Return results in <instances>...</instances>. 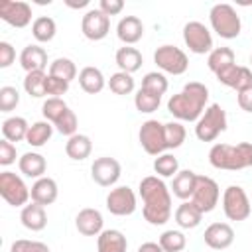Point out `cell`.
Returning <instances> with one entry per match:
<instances>
[{
    "mask_svg": "<svg viewBox=\"0 0 252 252\" xmlns=\"http://www.w3.org/2000/svg\"><path fill=\"white\" fill-rule=\"evenodd\" d=\"M234 51L230 49V47H215L211 53H209V57H207V67L215 73V75H219L220 71H224V69H228L230 65H234Z\"/></svg>",
    "mask_w": 252,
    "mask_h": 252,
    "instance_id": "31",
    "label": "cell"
},
{
    "mask_svg": "<svg viewBox=\"0 0 252 252\" xmlns=\"http://www.w3.org/2000/svg\"><path fill=\"white\" fill-rule=\"evenodd\" d=\"M20 104V93L16 87H2L0 89V112H12Z\"/></svg>",
    "mask_w": 252,
    "mask_h": 252,
    "instance_id": "43",
    "label": "cell"
},
{
    "mask_svg": "<svg viewBox=\"0 0 252 252\" xmlns=\"http://www.w3.org/2000/svg\"><path fill=\"white\" fill-rule=\"evenodd\" d=\"M16 61V49L8 41H0V69H8Z\"/></svg>",
    "mask_w": 252,
    "mask_h": 252,
    "instance_id": "48",
    "label": "cell"
},
{
    "mask_svg": "<svg viewBox=\"0 0 252 252\" xmlns=\"http://www.w3.org/2000/svg\"><path fill=\"white\" fill-rule=\"evenodd\" d=\"M175 222L179 228H195L201 224L203 213L191 203V201H183L177 209H175Z\"/></svg>",
    "mask_w": 252,
    "mask_h": 252,
    "instance_id": "29",
    "label": "cell"
},
{
    "mask_svg": "<svg viewBox=\"0 0 252 252\" xmlns=\"http://www.w3.org/2000/svg\"><path fill=\"white\" fill-rule=\"evenodd\" d=\"M183 41L189 47V51L195 55H205L215 49L213 35L209 32V28L201 22H187L183 26Z\"/></svg>",
    "mask_w": 252,
    "mask_h": 252,
    "instance_id": "11",
    "label": "cell"
},
{
    "mask_svg": "<svg viewBox=\"0 0 252 252\" xmlns=\"http://www.w3.org/2000/svg\"><path fill=\"white\" fill-rule=\"evenodd\" d=\"M159 102H161V96L158 94H152L144 89H140L134 96V104H136V110L142 112V114H152L159 108Z\"/></svg>",
    "mask_w": 252,
    "mask_h": 252,
    "instance_id": "40",
    "label": "cell"
},
{
    "mask_svg": "<svg viewBox=\"0 0 252 252\" xmlns=\"http://www.w3.org/2000/svg\"><path fill=\"white\" fill-rule=\"evenodd\" d=\"M81 32L91 41H100L110 32V18L98 8H91L81 20Z\"/></svg>",
    "mask_w": 252,
    "mask_h": 252,
    "instance_id": "12",
    "label": "cell"
},
{
    "mask_svg": "<svg viewBox=\"0 0 252 252\" xmlns=\"http://www.w3.org/2000/svg\"><path fill=\"white\" fill-rule=\"evenodd\" d=\"M30 195H32V201L41 205V207H47L51 203H55L57 195H59V189H57V183L55 179L51 177H39L33 181L32 189H30Z\"/></svg>",
    "mask_w": 252,
    "mask_h": 252,
    "instance_id": "19",
    "label": "cell"
},
{
    "mask_svg": "<svg viewBox=\"0 0 252 252\" xmlns=\"http://www.w3.org/2000/svg\"><path fill=\"white\" fill-rule=\"evenodd\" d=\"M67 108H69V106H67V102H65L63 98H47V100L43 102V106H41V114H43V118H45L47 122L55 124V122L65 114Z\"/></svg>",
    "mask_w": 252,
    "mask_h": 252,
    "instance_id": "42",
    "label": "cell"
},
{
    "mask_svg": "<svg viewBox=\"0 0 252 252\" xmlns=\"http://www.w3.org/2000/svg\"><path fill=\"white\" fill-rule=\"evenodd\" d=\"M20 220L22 224L32 230V232H37V230H43L45 224H47V215H45V207L37 205V203H30L26 207H22V213H20Z\"/></svg>",
    "mask_w": 252,
    "mask_h": 252,
    "instance_id": "22",
    "label": "cell"
},
{
    "mask_svg": "<svg viewBox=\"0 0 252 252\" xmlns=\"http://www.w3.org/2000/svg\"><path fill=\"white\" fill-rule=\"evenodd\" d=\"M138 140H140V146L144 148V152L150 156L158 158L167 150L165 148V128L158 120H146L140 126Z\"/></svg>",
    "mask_w": 252,
    "mask_h": 252,
    "instance_id": "10",
    "label": "cell"
},
{
    "mask_svg": "<svg viewBox=\"0 0 252 252\" xmlns=\"http://www.w3.org/2000/svg\"><path fill=\"white\" fill-rule=\"evenodd\" d=\"M128 240L116 228H106L96 236V252H126Z\"/></svg>",
    "mask_w": 252,
    "mask_h": 252,
    "instance_id": "23",
    "label": "cell"
},
{
    "mask_svg": "<svg viewBox=\"0 0 252 252\" xmlns=\"http://www.w3.org/2000/svg\"><path fill=\"white\" fill-rule=\"evenodd\" d=\"M45 91L49 94V98H61L67 91H69V83L59 79V77H53L47 73V85H45Z\"/></svg>",
    "mask_w": 252,
    "mask_h": 252,
    "instance_id": "46",
    "label": "cell"
},
{
    "mask_svg": "<svg viewBox=\"0 0 252 252\" xmlns=\"http://www.w3.org/2000/svg\"><path fill=\"white\" fill-rule=\"evenodd\" d=\"M222 211L228 220H246L250 217L252 205L246 191L240 185H228L222 193Z\"/></svg>",
    "mask_w": 252,
    "mask_h": 252,
    "instance_id": "6",
    "label": "cell"
},
{
    "mask_svg": "<svg viewBox=\"0 0 252 252\" xmlns=\"http://www.w3.org/2000/svg\"><path fill=\"white\" fill-rule=\"evenodd\" d=\"M195 185H197V173L191 169H181V171H177V175L171 181V191L177 199L187 201V199H191Z\"/></svg>",
    "mask_w": 252,
    "mask_h": 252,
    "instance_id": "26",
    "label": "cell"
},
{
    "mask_svg": "<svg viewBox=\"0 0 252 252\" xmlns=\"http://www.w3.org/2000/svg\"><path fill=\"white\" fill-rule=\"evenodd\" d=\"M16 161V146L8 142L6 138L0 140V165H10Z\"/></svg>",
    "mask_w": 252,
    "mask_h": 252,
    "instance_id": "47",
    "label": "cell"
},
{
    "mask_svg": "<svg viewBox=\"0 0 252 252\" xmlns=\"http://www.w3.org/2000/svg\"><path fill=\"white\" fill-rule=\"evenodd\" d=\"M114 59H116L118 69H120V71H124V73H130V75H132V73H136V71L142 67V63H144L142 53H140L136 47H130V45L120 47V49L116 51Z\"/></svg>",
    "mask_w": 252,
    "mask_h": 252,
    "instance_id": "28",
    "label": "cell"
},
{
    "mask_svg": "<svg viewBox=\"0 0 252 252\" xmlns=\"http://www.w3.org/2000/svg\"><path fill=\"white\" fill-rule=\"evenodd\" d=\"M10 252H51V250H49V246H47L45 242L20 238V240H14V242H12Z\"/></svg>",
    "mask_w": 252,
    "mask_h": 252,
    "instance_id": "45",
    "label": "cell"
},
{
    "mask_svg": "<svg viewBox=\"0 0 252 252\" xmlns=\"http://www.w3.org/2000/svg\"><path fill=\"white\" fill-rule=\"evenodd\" d=\"M250 63H252V55H250Z\"/></svg>",
    "mask_w": 252,
    "mask_h": 252,
    "instance_id": "53",
    "label": "cell"
},
{
    "mask_svg": "<svg viewBox=\"0 0 252 252\" xmlns=\"http://www.w3.org/2000/svg\"><path fill=\"white\" fill-rule=\"evenodd\" d=\"M207 100H209V89L199 81H191L177 94L169 96L167 110L177 120L197 122L207 108Z\"/></svg>",
    "mask_w": 252,
    "mask_h": 252,
    "instance_id": "2",
    "label": "cell"
},
{
    "mask_svg": "<svg viewBox=\"0 0 252 252\" xmlns=\"http://www.w3.org/2000/svg\"><path fill=\"white\" fill-rule=\"evenodd\" d=\"M0 18L12 28H26L32 22V6L22 0H2Z\"/></svg>",
    "mask_w": 252,
    "mask_h": 252,
    "instance_id": "15",
    "label": "cell"
},
{
    "mask_svg": "<svg viewBox=\"0 0 252 252\" xmlns=\"http://www.w3.org/2000/svg\"><path fill=\"white\" fill-rule=\"evenodd\" d=\"M69 8H85V6H89V0H81V2H71V0H67L65 2Z\"/></svg>",
    "mask_w": 252,
    "mask_h": 252,
    "instance_id": "52",
    "label": "cell"
},
{
    "mask_svg": "<svg viewBox=\"0 0 252 252\" xmlns=\"http://www.w3.org/2000/svg\"><path fill=\"white\" fill-rule=\"evenodd\" d=\"M219 197H220L219 183H217L213 177L197 175V185H195V191H193V195H191L189 201H191L203 215L215 211V207L219 205Z\"/></svg>",
    "mask_w": 252,
    "mask_h": 252,
    "instance_id": "9",
    "label": "cell"
},
{
    "mask_svg": "<svg viewBox=\"0 0 252 252\" xmlns=\"http://www.w3.org/2000/svg\"><path fill=\"white\" fill-rule=\"evenodd\" d=\"M98 10L104 12L110 18V16H116V14H120L124 10V2L122 0H100L98 2Z\"/></svg>",
    "mask_w": 252,
    "mask_h": 252,
    "instance_id": "49",
    "label": "cell"
},
{
    "mask_svg": "<svg viewBox=\"0 0 252 252\" xmlns=\"http://www.w3.org/2000/svg\"><path fill=\"white\" fill-rule=\"evenodd\" d=\"M116 35L122 43L126 45H134L142 39L144 35V24L138 16H124L118 26H116Z\"/></svg>",
    "mask_w": 252,
    "mask_h": 252,
    "instance_id": "20",
    "label": "cell"
},
{
    "mask_svg": "<svg viewBox=\"0 0 252 252\" xmlns=\"http://www.w3.org/2000/svg\"><path fill=\"white\" fill-rule=\"evenodd\" d=\"M79 85L85 93L89 94H98L104 85H106V79L102 75V71L98 67H93V65H87L79 71Z\"/></svg>",
    "mask_w": 252,
    "mask_h": 252,
    "instance_id": "24",
    "label": "cell"
},
{
    "mask_svg": "<svg viewBox=\"0 0 252 252\" xmlns=\"http://www.w3.org/2000/svg\"><path fill=\"white\" fill-rule=\"evenodd\" d=\"M55 32H57V26H55V20L49 18V16H39L33 20L32 24V35L35 37V41L39 43H47L55 37Z\"/></svg>",
    "mask_w": 252,
    "mask_h": 252,
    "instance_id": "33",
    "label": "cell"
},
{
    "mask_svg": "<svg viewBox=\"0 0 252 252\" xmlns=\"http://www.w3.org/2000/svg\"><path fill=\"white\" fill-rule=\"evenodd\" d=\"M51 136H53V124L47 122V120H39V122L30 124L26 142L30 146H33V148H41L51 140Z\"/></svg>",
    "mask_w": 252,
    "mask_h": 252,
    "instance_id": "32",
    "label": "cell"
},
{
    "mask_svg": "<svg viewBox=\"0 0 252 252\" xmlns=\"http://www.w3.org/2000/svg\"><path fill=\"white\" fill-rule=\"evenodd\" d=\"M140 197H142V215L144 219L154 224L161 226L171 219V193L163 179L158 175H148L140 181Z\"/></svg>",
    "mask_w": 252,
    "mask_h": 252,
    "instance_id": "1",
    "label": "cell"
},
{
    "mask_svg": "<svg viewBox=\"0 0 252 252\" xmlns=\"http://www.w3.org/2000/svg\"><path fill=\"white\" fill-rule=\"evenodd\" d=\"M0 195L2 199L12 205V207H26L28 201L32 199L28 185L24 179L12 171H2L0 173Z\"/></svg>",
    "mask_w": 252,
    "mask_h": 252,
    "instance_id": "7",
    "label": "cell"
},
{
    "mask_svg": "<svg viewBox=\"0 0 252 252\" xmlns=\"http://www.w3.org/2000/svg\"><path fill=\"white\" fill-rule=\"evenodd\" d=\"M236 100H238V106H240L244 112H252V87L240 91L238 96H236Z\"/></svg>",
    "mask_w": 252,
    "mask_h": 252,
    "instance_id": "50",
    "label": "cell"
},
{
    "mask_svg": "<svg viewBox=\"0 0 252 252\" xmlns=\"http://www.w3.org/2000/svg\"><path fill=\"white\" fill-rule=\"evenodd\" d=\"M228 126L226 120V112L220 104L213 102L205 108V112L201 114V118L195 124V136L201 142H215Z\"/></svg>",
    "mask_w": 252,
    "mask_h": 252,
    "instance_id": "5",
    "label": "cell"
},
{
    "mask_svg": "<svg viewBox=\"0 0 252 252\" xmlns=\"http://www.w3.org/2000/svg\"><path fill=\"white\" fill-rule=\"evenodd\" d=\"M91 152H93V142L87 134H73L65 144V154L75 161L87 159Z\"/></svg>",
    "mask_w": 252,
    "mask_h": 252,
    "instance_id": "27",
    "label": "cell"
},
{
    "mask_svg": "<svg viewBox=\"0 0 252 252\" xmlns=\"http://www.w3.org/2000/svg\"><path fill=\"white\" fill-rule=\"evenodd\" d=\"M120 173H122V167L120 163L114 159V158H108V156H102V158H96L91 165V177L96 185L100 187H110L114 185L118 179H120Z\"/></svg>",
    "mask_w": 252,
    "mask_h": 252,
    "instance_id": "14",
    "label": "cell"
},
{
    "mask_svg": "<svg viewBox=\"0 0 252 252\" xmlns=\"http://www.w3.org/2000/svg\"><path fill=\"white\" fill-rule=\"evenodd\" d=\"M154 171L159 177H175L179 171V161L171 154H161L154 159Z\"/></svg>",
    "mask_w": 252,
    "mask_h": 252,
    "instance_id": "39",
    "label": "cell"
},
{
    "mask_svg": "<svg viewBox=\"0 0 252 252\" xmlns=\"http://www.w3.org/2000/svg\"><path fill=\"white\" fill-rule=\"evenodd\" d=\"M138 252H163L159 242H144L138 246Z\"/></svg>",
    "mask_w": 252,
    "mask_h": 252,
    "instance_id": "51",
    "label": "cell"
},
{
    "mask_svg": "<svg viewBox=\"0 0 252 252\" xmlns=\"http://www.w3.org/2000/svg\"><path fill=\"white\" fill-rule=\"evenodd\" d=\"M217 79H219V83H222V85L234 89L236 93H240V91L252 87V71H250L248 67L236 65V63L230 65L228 69L220 71V73L217 75Z\"/></svg>",
    "mask_w": 252,
    "mask_h": 252,
    "instance_id": "18",
    "label": "cell"
},
{
    "mask_svg": "<svg viewBox=\"0 0 252 252\" xmlns=\"http://www.w3.org/2000/svg\"><path fill=\"white\" fill-rule=\"evenodd\" d=\"M49 75L59 77V79L71 83L77 77V65L69 57H57V59H53L49 63Z\"/></svg>",
    "mask_w": 252,
    "mask_h": 252,
    "instance_id": "35",
    "label": "cell"
},
{
    "mask_svg": "<svg viewBox=\"0 0 252 252\" xmlns=\"http://www.w3.org/2000/svg\"><path fill=\"white\" fill-rule=\"evenodd\" d=\"M203 240L213 250H224L234 242V230L228 222H213L205 228Z\"/></svg>",
    "mask_w": 252,
    "mask_h": 252,
    "instance_id": "16",
    "label": "cell"
},
{
    "mask_svg": "<svg viewBox=\"0 0 252 252\" xmlns=\"http://www.w3.org/2000/svg\"><path fill=\"white\" fill-rule=\"evenodd\" d=\"M45 85H47V73L45 71H32V73H26V79H24V89L30 96L33 98H41L47 94L45 91Z\"/></svg>",
    "mask_w": 252,
    "mask_h": 252,
    "instance_id": "34",
    "label": "cell"
},
{
    "mask_svg": "<svg viewBox=\"0 0 252 252\" xmlns=\"http://www.w3.org/2000/svg\"><path fill=\"white\" fill-rule=\"evenodd\" d=\"M18 167L20 171L26 175V177H32V179H39L43 177L45 169H47V161L41 154L37 152H26L20 159H18Z\"/></svg>",
    "mask_w": 252,
    "mask_h": 252,
    "instance_id": "25",
    "label": "cell"
},
{
    "mask_svg": "<svg viewBox=\"0 0 252 252\" xmlns=\"http://www.w3.org/2000/svg\"><path fill=\"white\" fill-rule=\"evenodd\" d=\"M28 130H30V124L24 116H10L2 122V136L12 144L26 140Z\"/></svg>",
    "mask_w": 252,
    "mask_h": 252,
    "instance_id": "30",
    "label": "cell"
},
{
    "mask_svg": "<svg viewBox=\"0 0 252 252\" xmlns=\"http://www.w3.org/2000/svg\"><path fill=\"white\" fill-rule=\"evenodd\" d=\"M167 87H169V83H167V79H165L163 73L150 71V73L144 75V79H142V87H140V89H144V91H148V93H152V94L161 96V94H165Z\"/></svg>",
    "mask_w": 252,
    "mask_h": 252,
    "instance_id": "37",
    "label": "cell"
},
{
    "mask_svg": "<svg viewBox=\"0 0 252 252\" xmlns=\"http://www.w3.org/2000/svg\"><path fill=\"white\" fill-rule=\"evenodd\" d=\"M102 224H104L102 213L98 209H93V207L81 209L75 217V226L83 236H98L104 230Z\"/></svg>",
    "mask_w": 252,
    "mask_h": 252,
    "instance_id": "17",
    "label": "cell"
},
{
    "mask_svg": "<svg viewBox=\"0 0 252 252\" xmlns=\"http://www.w3.org/2000/svg\"><path fill=\"white\" fill-rule=\"evenodd\" d=\"M20 65L26 73L43 71L47 67V51L43 47H39L37 43H30L20 53Z\"/></svg>",
    "mask_w": 252,
    "mask_h": 252,
    "instance_id": "21",
    "label": "cell"
},
{
    "mask_svg": "<svg viewBox=\"0 0 252 252\" xmlns=\"http://www.w3.org/2000/svg\"><path fill=\"white\" fill-rule=\"evenodd\" d=\"M154 63L169 75H183L189 69V57L175 45H161L154 51Z\"/></svg>",
    "mask_w": 252,
    "mask_h": 252,
    "instance_id": "8",
    "label": "cell"
},
{
    "mask_svg": "<svg viewBox=\"0 0 252 252\" xmlns=\"http://www.w3.org/2000/svg\"><path fill=\"white\" fill-rule=\"evenodd\" d=\"M55 126V130L59 132V134H63V136H73V134H77V126H79V122H77V116H75V112L71 110V108H67L65 110V114L53 124Z\"/></svg>",
    "mask_w": 252,
    "mask_h": 252,
    "instance_id": "44",
    "label": "cell"
},
{
    "mask_svg": "<svg viewBox=\"0 0 252 252\" xmlns=\"http://www.w3.org/2000/svg\"><path fill=\"white\" fill-rule=\"evenodd\" d=\"M209 20H211L213 32L222 39H234L242 32L240 16L230 4H224V2L222 4H215L211 8V12H209Z\"/></svg>",
    "mask_w": 252,
    "mask_h": 252,
    "instance_id": "4",
    "label": "cell"
},
{
    "mask_svg": "<svg viewBox=\"0 0 252 252\" xmlns=\"http://www.w3.org/2000/svg\"><path fill=\"white\" fill-rule=\"evenodd\" d=\"M106 209L110 215L116 217H128L136 211V193L128 185H120L110 189L106 195Z\"/></svg>",
    "mask_w": 252,
    "mask_h": 252,
    "instance_id": "13",
    "label": "cell"
},
{
    "mask_svg": "<svg viewBox=\"0 0 252 252\" xmlns=\"http://www.w3.org/2000/svg\"><path fill=\"white\" fill-rule=\"evenodd\" d=\"M134 77L130 73H124V71H116L110 75L108 79V89L114 93V94H130L134 91Z\"/></svg>",
    "mask_w": 252,
    "mask_h": 252,
    "instance_id": "38",
    "label": "cell"
},
{
    "mask_svg": "<svg viewBox=\"0 0 252 252\" xmlns=\"http://www.w3.org/2000/svg\"><path fill=\"white\" fill-rule=\"evenodd\" d=\"M159 246L163 248V252H183V248L187 246V238L181 230H163L159 234Z\"/></svg>",
    "mask_w": 252,
    "mask_h": 252,
    "instance_id": "36",
    "label": "cell"
},
{
    "mask_svg": "<svg viewBox=\"0 0 252 252\" xmlns=\"http://www.w3.org/2000/svg\"><path fill=\"white\" fill-rule=\"evenodd\" d=\"M209 163L217 169L238 171L252 167V144H215L209 150Z\"/></svg>",
    "mask_w": 252,
    "mask_h": 252,
    "instance_id": "3",
    "label": "cell"
},
{
    "mask_svg": "<svg viewBox=\"0 0 252 252\" xmlns=\"http://www.w3.org/2000/svg\"><path fill=\"white\" fill-rule=\"evenodd\" d=\"M163 128H165V148L167 150H175L185 142L187 132L181 122H165Z\"/></svg>",
    "mask_w": 252,
    "mask_h": 252,
    "instance_id": "41",
    "label": "cell"
}]
</instances>
